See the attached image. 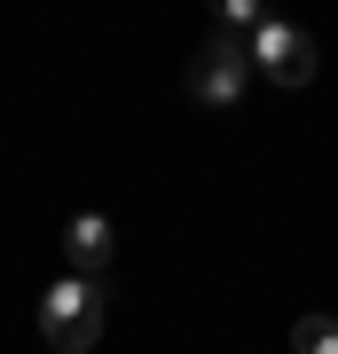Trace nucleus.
<instances>
[{
	"instance_id": "nucleus-4",
	"label": "nucleus",
	"mask_w": 338,
	"mask_h": 354,
	"mask_svg": "<svg viewBox=\"0 0 338 354\" xmlns=\"http://www.w3.org/2000/svg\"><path fill=\"white\" fill-rule=\"evenodd\" d=\"M111 221H102V213H79L71 221V236H63V276H95L102 283V268H111Z\"/></svg>"
},
{
	"instance_id": "nucleus-1",
	"label": "nucleus",
	"mask_w": 338,
	"mask_h": 354,
	"mask_svg": "<svg viewBox=\"0 0 338 354\" xmlns=\"http://www.w3.org/2000/svg\"><path fill=\"white\" fill-rule=\"evenodd\" d=\"M102 323H111V283L95 276H55L48 299H39V339L55 354H87L102 339Z\"/></svg>"
},
{
	"instance_id": "nucleus-2",
	"label": "nucleus",
	"mask_w": 338,
	"mask_h": 354,
	"mask_svg": "<svg viewBox=\"0 0 338 354\" xmlns=\"http://www.w3.org/2000/svg\"><path fill=\"white\" fill-rule=\"evenodd\" d=\"M252 32H220V39H205L197 55H189V95L197 102H213V111H228L244 87H252Z\"/></svg>"
},
{
	"instance_id": "nucleus-5",
	"label": "nucleus",
	"mask_w": 338,
	"mask_h": 354,
	"mask_svg": "<svg viewBox=\"0 0 338 354\" xmlns=\"http://www.w3.org/2000/svg\"><path fill=\"white\" fill-rule=\"evenodd\" d=\"M291 354H338V323L330 315H299L291 323Z\"/></svg>"
},
{
	"instance_id": "nucleus-3",
	"label": "nucleus",
	"mask_w": 338,
	"mask_h": 354,
	"mask_svg": "<svg viewBox=\"0 0 338 354\" xmlns=\"http://www.w3.org/2000/svg\"><path fill=\"white\" fill-rule=\"evenodd\" d=\"M252 64H260V79H276V87H307L314 79V39L299 24H276V16H267V24L252 32Z\"/></svg>"
},
{
	"instance_id": "nucleus-6",
	"label": "nucleus",
	"mask_w": 338,
	"mask_h": 354,
	"mask_svg": "<svg viewBox=\"0 0 338 354\" xmlns=\"http://www.w3.org/2000/svg\"><path fill=\"white\" fill-rule=\"evenodd\" d=\"M213 16H220L228 32H260L267 24V0H213Z\"/></svg>"
}]
</instances>
